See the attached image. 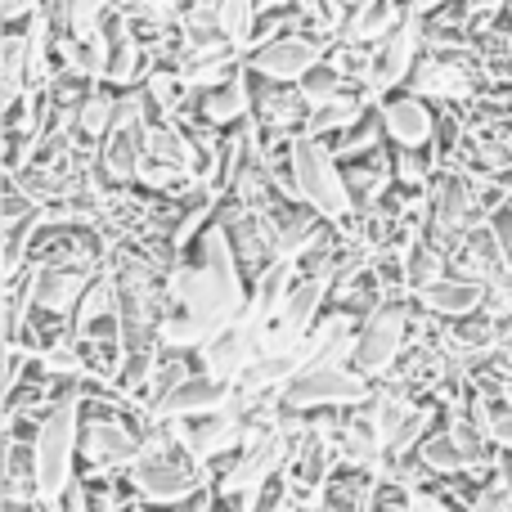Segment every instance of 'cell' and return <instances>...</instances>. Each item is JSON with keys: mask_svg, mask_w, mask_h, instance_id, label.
<instances>
[{"mask_svg": "<svg viewBox=\"0 0 512 512\" xmlns=\"http://www.w3.org/2000/svg\"><path fill=\"white\" fill-rule=\"evenodd\" d=\"M81 423H86V391L81 382H68L63 396L50 405V414L41 418L32 436V450H36V490L41 499L59 504L68 495V486L81 477L77 463H81Z\"/></svg>", "mask_w": 512, "mask_h": 512, "instance_id": "obj_1", "label": "cell"}, {"mask_svg": "<svg viewBox=\"0 0 512 512\" xmlns=\"http://www.w3.org/2000/svg\"><path fill=\"white\" fill-rule=\"evenodd\" d=\"M292 176H297V194L310 212H319L333 225L355 221V198H351V185H346V167L328 140L297 135L292 140Z\"/></svg>", "mask_w": 512, "mask_h": 512, "instance_id": "obj_2", "label": "cell"}, {"mask_svg": "<svg viewBox=\"0 0 512 512\" xmlns=\"http://www.w3.org/2000/svg\"><path fill=\"white\" fill-rule=\"evenodd\" d=\"M418 342V310L400 297H387L378 310L360 319V337H355V360L351 369L364 373L369 382L391 378L405 351Z\"/></svg>", "mask_w": 512, "mask_h": 512, "instance_id": "obj_3", "label": "cell"}, {"mask_svg": "<svg viewBox=\"0 0 512 512\" xmlns=\"http://www.w3.org/2000/svg\"><path fill=\"white\" fill-rule=\"evenodd\" d=\"M126 481H131L135 499H144L149 508H180L212 486L207 468L185 445H167V450L144 454L135 468H126Z\"/></svg>", "mask_w": 512, "mask_h": 512, "instance_id": "obj_4", "label": "cell"}, {"mask_svg": "<svg viewBox=\"0 0 512 512\" xmlns=\"http://www.w3.org/2000/svg\"><path fill=\"white\" fill-rule=\"evenodd\" d=\"M373 396V382L351 364H301L279 391L283 414H324V409H360Z\"/></svg>", "mask_w": 512, "mask_h": 512, "instance_id": "obj_5", "label": "cell"}, {"mask_svg": "<svg viewBox=\"0 0 512 512\" xmlns=\"http://www.w3.org/2000/svg\"><path fill=\"white\" fill-rule=\"evenodd\" d=\"M144 454V423L126 409H86L81 423V463L90 472L81 477H113V472L135 468Z\"/></svg>", "mask_w": 512, "mask_h": 512, "instance_id": "obj_6", "label": "cell"}, {"mask_svg": "<svg viewBox=\"0 0 512 512\" xmlns=\"http://www.w3.org/2000/svg\"><path fill=\"white\" fill-rule=\"evenodd\" d=\"M333 45H337V36H328V32H288L279 41L252 50L248 72L261 81H274V86H301L310 72L328 63Z\"/></svg>", "mask_w": 512, "mask_h": 512, "instance_id": "obj_7", "label": "cell"}, {"mask_svg": "<svg viewBox=\"0 0 512 512\" xmlns=\"http://www.w3.org/2000/svg\"><path fill=\"white\" fill-rule=\"evenodd\" d=\"M423 50H427V23L409 9L405 23H400L387 41L373 45L369 77H364V95H369L373 104H382L387 95L405 90L409 77H414V68H418V59H423Z\"/></svg>", "mask_w": 512, "mask_h": 512, "instance_id": "obj_8", "label": "cell"}, {"mask_svg": "<svg viewBox=\"0 0 512 512\" xmlns=\"http://www.w3.org/2000/svg\"><path fill=\"white\" fill-rule=\"evenodd\" d=\"M382 131H387L391 149H436L441 135V108L432 99L414 95V90H396L378 104Z\"/></svg>", "mask_w": 512, "mask_h": 512, "instance_id": "obj_9", "label": "cell"}, {"mask_svg": "<svg viewBox=\"0 0 512 512\" xmlns=\"http://www.w3.org/2000/svg\"><path fill=\"white\" fill-rule=\"evenodd\" d=\"M198 360V373H207V378L216 382H230V387H239V378L252 369L256 360H261V333H256L252 324H230L221 328V333L212 337V342L203 346V351L194 355Z\"/></svg>", "mask_w": 512, "mask_h": 512, "instance_id": "obj_10", "label": "cell"}, {"mask_svg": "<svg viewBox=\"0 0 512 512\" xmlns=\"http://www.w3.org/2000/svg\"><path fill=\"white\" fill-rule=\"evenodd\" d=\"M252 117L261 122L265 135L297 140L310 122V104L301 95V86H274V81L252 77Z\"/></svg>", "mask_w": 512, "mask_h": 512, "instance_id": "obj_11", "label": "cell"}, {"mask_svg": "<svg viewBox=\"0 0 512 512\" xmlns=\"http://www.w3.org/2000/svg\"><path fill=\"white\" fill-rule=\"evenodd\" d=\"M230 405H234L230 382H216V378H207V373H194V378L180 382V387L171 391V396L162 400L149 418H167V423H198V418L221 414V409H230Z\"/></svg>", "mask_w": 512, "mask_h": 512, "instance_id": "obj_12", "label": "cell"}, {"mask_svg": "<svg viewBox=\"0 0 512 512\" xmlns=\"http://www.w3.org/2000/svg\"><path fill=\"white\" fill-rule=\"evenodd\" d=\"M414 306L432 319H445V324H459V319H472L486 310V283H472L463 274H441L436 283H427L414 297Z\"/></svg>", "mask_w": 512, "mask_h": 512, "instance_id": "obj_13", "label": "cell"}, {"mask_svg": "<svg viewBox=\"0 0 512 512\" xmlns=\"http://www.w3.org/2000/svg\"><path fill=\"white\" fill-rule=\"evenodd\" d=\"M194 117L203 126H212V131H234V126H243L252 117V72H234L225 86L216 90H203L194 104Z\"/></svg>", "mask_w": 512, "mask_h": 512, "instance_id": "obj_14", "label": "cell"}, {"mask_svg": "<svg viewBox=\"0 0 512 512\" xmlns=\"http://www.w3.org/2000/svg\"><path fill=\"white\" fill-rule=\"evenodd\" d=\"M32 90L27 77V45H23V27H9L5 45H0V113L18 108V99Z\"/></svg>", "mask_w": 512, "mask_h": 512, "instance_id": "obj_15", "label": "cell"}, {"mask_svg": "<svg viewBox=\"0 0 512 512\" xmlns=\"http://www.w3.org/2000/svg\"><path fill=\"white\" fill-rule=\"evenodd\" d=\"M113 117H117V90L113 86H95L77 108V135L95 149V144L113 131Z\"/></svg>", "mask_w": 512, "mask_h": 512, "instance_id": "obj_16", "label": "cell"}, {"mask_svg": "<svg viewBox=\"0 0 512 512\" xmlns=\"http://www.w3.org/2000/svg\"><path fill=\"white\" fill-rule=\"evenodd\" d=\"M216 18H221V32L248 54L256 18H261V0H221V5H216Z\"/></svg>", "mask_w": 512, "mask_h": 512, "instance_id": "obj_17", "label": "cell"}, {"mask_svg": "<svg viewBox=\"0 0 512 512\" xmlns=\"http://www.w3.org/2000/svg\"><path fill=\"white\" fill-rule=\"evenodd\" d=\"M405 512H459V504L441 486H414L405 499Z\"/></svg>", "mask_w": 512, "mask_h": 512, "instance_id": "obj_18", "label": "cell"}, {"mask_svg": "<svg viewBox=\"0 0 512 512\" xmlns=\"http://www.w3.org/2000/svg\"><path fill=\"white\" fill-rule=\"evenodd\" d=\"M319 512H337V508L333 504H319Z\"/></svg>", "mask_w": 512, "mask_h": 512, "instance_id": "obj_19", "label": "cell"}, {"mask_svg": "<svg viewBox=\"0 0 512 512\" xmlns=\"http://www.w3.org/2000/svg\"><path fill=\"white\" fill-rule=\"evenodd\" d=\"M261 5H283V0H261Z\"/></svg>", "mask_w": 512, "mask_h": 512, "instance_id": "obj_20", "label": "cell"}]
</instances>
